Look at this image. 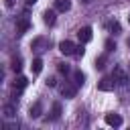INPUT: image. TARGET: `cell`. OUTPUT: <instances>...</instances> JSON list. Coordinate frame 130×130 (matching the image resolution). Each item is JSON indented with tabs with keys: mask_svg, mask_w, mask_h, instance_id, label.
<instances>
[{
	"mask_svg": "<svg viewBox=\"0 0 130 130\" xmlns=\"http://www.w3.org/2000/svg\"><path fill=\"white\" fill-rule=\"evenodd\" d=\"M4 4H6L8 8H12V6H14V0H4Z\"/></svg>",
	"mask_w": 130,
	"mask_h": 130,
	"instance_id": "603a6c76",
	"label": "cell"
},
{
	"mask_svg": "<svg viewBox=\"0 0 130 130\" xmlns=\"http://www.w3.org/2000/svg\"><path fill=\"white\" fill-rule=\"evenodd\" d=\"M81 2H83V4H89V2H91V0H81Z\"/></svg>",
	"mask_w": 130,
	"mask_h": 130,
	"instance_id": "d4e9b609",
	"label": "cell"
},
{
	"mask_svg": "<svg viewBox=\"0 0 130 130\" xmlns=\"http://www.w3.org/2000/svg\"><path fill=\"white\" fill-rule=\"evenodd\" d=\"M59 51H61L65 57H69V55H75L77 45H75V43H71V41H61V43H59Z\"/></svg>",
	"mask_w": 130,
	"mask_h": 130,
	"instance_id": "6da1fadb",
	"label": "cell"
},
{
	"mask_svg": "<svg viewBox=\"0 0 130 130\" xmlns=\"http://www.w3.org/2000/svg\"><path fill=\"white\" fill-rule=\"evenodd\" d=\"M106 28H108L110 32H114V35H118V32L122 30V28H120V22H118V20H108V22H106Z\"/></svg>",
	"mask_w": 130,
	"mask_h": 130,
	"instance_id": "7c38bea8",
	"label": "cell"
},
{
	"mask_svg": "<svg viewBox=\"0 0 130 130\" xmlns=\"http://www.w3.org/2000/svg\"><path fill=\"white\" fill-rule=\"evenodd\" d=\"M2 112H4V116H6V118H12V116L16 114V106H14V104H6Z\"/></svg>",
	"mask_w": 130,
	"mask_h": 130,
	"instance_id": "5bb4252c",
	"label": "cell"
},
{
	"mask_svg": "<svg viewBox=\"0 0 130 130\" xmlns=\"http://www.w3.org/2000/svg\"><path fill=\"white\" fill-rule=\"evenodd\" d=\"M55 8H57V12H67L71 8V2L69 0H57L55 2Z\"/></svg>",
	"mask_w": 130,
	"mask_h": 130,
	"instance_id": "30bf717a",
	"label": "cell"
},
{
	"mask_svg": "<svg viewBox=\"0 0 130 130\" xmlns=\"http://www.w3.org/2000/svg\"><path fill=\"white\" fill-rule=\"evenodd\" d=\"M128 47H130V41H128Z\"/></svg>",
	"mask_w": 130,
	"mask_h": 130,
	"instance_id": "4316f807",
	"label": "cell"
},
{
	"mask_svg": "<svg viewBox=\"0 0 130 130\" xmlns=\"http://www.w3.org/2000/svg\"><path fill=\"white\" fill-rule=\"evenodd\" d=\"M106 51H116V43L114 41H106Z\"/></svg>",
	"mask_w": 130,
	"mask_h": 130,
	"instance_id": "ffe728a7",
	"label": "cell"
},
{
	"mask_svg": "<svg viewBox=\"0 0 130 130\" xmlns=\"http://www.w3.org/2000/svg\"><path fill=\"white\" fill-rule=\"evenodd\" d=\"M30 69H32V73H35V75H37V73H41V71H43V59H39V57H37V59H32Z\"/></svg>",
	"mask_w": 130,
	"mask_h": 130,
	"instance_id": "4fadbf2b",
	"label": "cell"
},
{
	"mask_svg": "<svg viewBox=\"0 0 130 130\" xmlns=\"http://www.w3.org/2000/svg\"><path fill=\"white\" fill-rule=\"evenodd\" d=\"M57 67H59V71H61L63 75L69 73V65H67V63H57Z\"/></svg>",
	"mask_w": 130,
	"mask_h": 130,
	"instance_id": "d6986e66",
	"label": "cell"
},
{
	"mask_svg": "<svg viewBox=\"0 0 130 130\" xmlns=\"http://www.w3.org/2000/svg\"><path fill=\"white\" fill-rule=\"evenodd\" d=\"M43 20H45V24L53 26L55 24V10H45L43 12Z\"/></svg>",
	"mask_w": 130,
	"mask_h": 130,
	"instance_id": "8fae6325",
	"label": "cell"
},
{
	"mask_svg": "<svg viewBox=\"0 0 130 130\" xmlns=\"http://www.w3.org/2000/svg\"><path fill=\"white\" fill-rule=\"evenodd\" d=\"M35 2H37V0H26V4H35Z\"/></svg>",
	"mask_w": 130,
	"mask_h": 130,
	"instance_id": "cb8c5ba5",
	"label": "cell"
},
{
	"mask_svg": "<svg viewBox=\"0 0 130 130\" xmlns=\"http://www.w3.org/2000/svg\"><path fill=\"white\" fill-rule=\"evenodd\" d=\"M41 114H43V108H41L39 102H35V104L28 108V116H30V118H41Z\"/></svg>",
	"mask_w": 130,
	"mask_h": 130,
	"instance_id": "ba28073f",
	"label": "cell"
},
{
	"mask_svg": "<svg viewBox=\"0 0 130 130\" xmlns=\"http://www.w3.org/2000/svg\"><path fill=\"white\" fill-rule=\"evenodd\" d=\"M114 87H116V79L114 77H102L98 81V89L100 91H112Z\"/></svg>",
	"mask_w": 130,
	"mask_h": 130,
	"instance_id": "7a4b0ae2",
	"label": "cell"
},
{
	"mask_svg": "<svg viewBox=\"0 0 130 130\" xmlns=\"http://www.w3.org/2000/svg\"><path fill=\"white\" fill-rule=\"evenodd\" d=\"M59 91H61V93H63L65 98H75V91H77V89H75V85H69V83H63V85L59 87Z\"/></svg>",
	"mask_w": 130,
	"mask_h": 130,
	"instance_id": "8992f818",
	"label": "cell"
},
{
	"mask_svg": "<svg viewBox=\"0 0 130 130\" xmlns=\"http://www.w3.org/2000/svg\"><path fill=\"white\" fill-rule=\"evenodd\" d=\"M106 124L108 126H114V128H118V126H122V116L120 114H106Z\"/></svg>",
	"mask_w": 130,
	"mask_h": 130,
	"instance_id": "5b68a950",
	"label": "cell"
},
{
	"mask_svg": "<svg viewBox=\"0 0 130 130\" xmlns=\"http://www.w3.org/2000/svg\"><path fill=\"white\" fill-rule=\"evenodd\" d=\"M28 28H30V20H28L26 14H24V16H20V18L16 20V30H18V35H24Z\"/></svg>",
	"mask_w": 130,
	"mask_h": 130,
	"instance_id": "277c9868",
	"label": "cell"
},
{
	"mask_svg": "<svg viewBox=\"0 0 130 130\" xmlns=\"http://www.w3.org/2000/svg\"><path fill=\"white\" fill-rule=\"evenodd\" d=\"M10 67H12V69H14L16 73H18V71L22 69V59H20V57H14V59L10 61Z\"/></svg>",
	"mask_w": 130,
	"mask_h": 130,
	"instance_id": "9a60e30c",
	"label": "cell"
},
{
	"mask_svg": "<svg viewBox=\"0 0 130 130\" xmlns=\"http://www.w3.org/2000/svg\"><path fill=\"white\" fill-rule=\"evenodd\" d=\"M59 116H61V104H53V110H51V116L49 118L51 120H57Z\"/></svg>",
	"mask_w": 130,
	"mask_h": 130,
	"instance_id": "2e32d148",
	"label": "cell"
},
{
	"mask_svg": "<svg viewBox=\"0 0 130 130\" xmlns=\"http://www.w3.org/2000/svg\"><path fill=\"white\" fill-rule=\"evenodd\" d=\"M47 85H51V87H55V85H57V81H55V77H49V79H47Z\"/></svg>",
	"mask_w": 130,
	"mask_h": 130,
	"instance_id": "7402d4cb",
	"label": "cell"
},
{
	"mask_svg": "<svg viewBox=\"0 0 130 130\" xmlns=\"http://www.w3.org/2000/svg\"><path fill=\"white\" fill-rule=\"evenodd\" d=\"M77 37H79V41H81V43H89V41H91V37H93L91 26H81V28L77 30Z\"/></svg>",
	"mask_w": 130,
	"mask_h": 130,
	"instance_id": "3957f363",
	"label": "cell"
},
{
	"mask_svg": "<svg viewBox=\"0 0 130 130\" xmlns=\"http://www.w3.org/2000/svg\"><path fill=\"white\" fill-rule=\"evenodd\" d=\"M83 53H85V49H83L81 45H77V51H75V57H83Z\"/></svg>",
	"mask_w": 130,
	"mask_h": 130,
	"instance_id": "44dd1931",
	"label": "cell"
},
{
	"mask_svg": "<svg viewBox=\"0 0 130 130\" xmlns=\"http://www.w3.org/2000/svg\"><path fill=\"white\" fill-rule=\"evenodd\" d=\"M26 83H28V79H26L24 75H18V77H14V81H12V87H14V89H24Z\"/></svg>",
	"mask_w": 130,
	"mask_h": 130,
	"instance_id": "52a82bcc",
	"label": "cell"
},
{
	"mask_svg": "<svg viewBox=\"0 0 130 130\" xmlns=\"http://www.w3.org/2000/svg\"><path fill=\"white\" fill-rule=\"evenodd\" d=\"M112 77H114V79H116V83H120V85H124V83L128 81V79H126V75H124V71H122L120 67H116V69H114V75H112Z\"/></svg>",
	"mask_w": 130,
	"mask_h": 130,
	"instance_id": "9c48e42d",
	"label": "cell"
},
{
	"mask_svg": "<svg viewBox=\"0 0 130 130\" xmlns=\"http://www.w3.org/2000/svg\"><path fill=\"white\" fill-rule=\"evenodd\" d=\"M128 24H130V14H128Z\"/></svg>",
	"mask_w": 130,
	"mask_h": 130,
	"instance_id": "484cf974",
	"label": "cell"
},
{
	"mask_svg": "<svg viewBox=\"0 0 130 130\" xmlns=\"http://www.w3.org/2000/svg\"><path fill=\"white\" fill-rule=\"evenodd\" d=\"M75 83H77V85H83V83H85V73L75 71Z\"/></svg>",
	"mask_w": 130,
	"mask_h": 130,
	"instance_id": "ac0fdd59",
	"label": "cell"
},
{
	"mask_svg": "<svg viewBox=\"0 0 130 130\" xmlns=\"http://www.w3.org/2000/svg\"><path fill=\"white\" fill-rule=\"evenodd\" d=\"M106 67V55H100L95 59V69H104Z\"/></svg>",
	"mask_w": 130,
	"mask_h": 130,
	"instance_id": "e0dca14e",
	"label": "cell"
}]
</instances>
